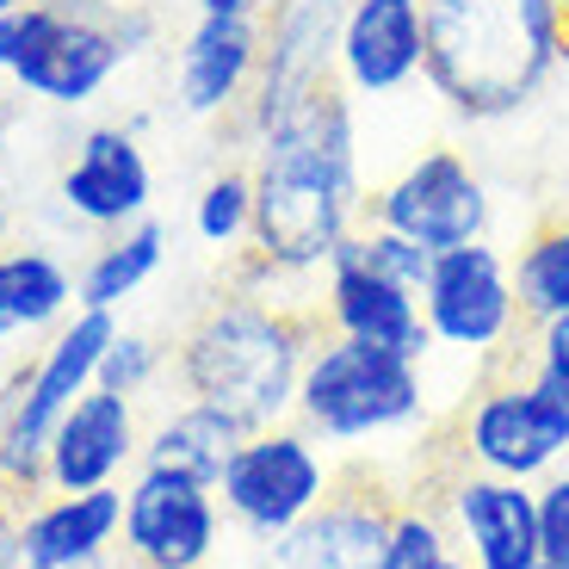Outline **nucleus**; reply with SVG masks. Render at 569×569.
I'll use <instances>...</instances> for the list:
<instances>
[{
    "label": "nucleus",
    "mask_w": 569,
    "mask_h": 569,
    "mask_svg": "<svg viewBox=\"0 0 569 569\" xmlns=\"http://www.w3.org/2000/svg\"><path fill=\"white\" fill-rule=\"evenodd\" d=\"M260 19H211L199 13L173 57V100L186 118H229L242 112L260 81Z\"/></svg>",
    "instance_id": "obj_19"
},
{
    "label": "nucleus",
    "mask_w": 569,
    "mask_h": 569,
    "mask_svg": "<svg viewBox=\"0 0 569 569\" xmlns=\"http://www.w3.org/2000/svg\"><path fill=\"white\" fill-rule=\"evenodd\" d=\"M118 545H124L130 569H204L223 545V501L211 483L137 465L124 489Z\"/></svg>",
    "instance_id": "obj_11"
},
{
    "label": "nucleus",
    "mask_w": 569,
    "mask_h": 569,
    "mask_svg": "<svg viewBox=\"0 0 569 569\" xmlns=\"http://www.w3.org/2000/svg\"><path fill=\"white\" fill-rule=\"evenodd\" d=\"M366 223H385L397 236H409V242L446 254V248L483 242L489 223H496V199H489L483 173L470 168V156L421 149L385 186L366 192Z\"/></svg>",
    "instance_id": "obj_9"
},
{
    "label": "nucleus",
    "mask_w": 569,
    "mask_h": 569,
    "mask_svg": "<svg viewBox=\"0 0 569 569\" xmlns=\"http://www.w3.org/2000/svg\"><path fill=\"white\" fill-rule=\"evenodd\" d=\"M192 236L204 248H248V236H254V173L217 168L192 199Z\"/></svg>",
    "instance_id": "obj_25"
},
{
    "label": "nucleus",
    "mask_w": 569,
    "mask_h": 569,
    "mask_svg": "<svg viewBox=\"0 0 569 569\" xmlns=\"http://www.w3.org/2000/svg\"><path fill=\"white\" fill-rule=\"evenodd\" d=\"M421 316L433 347L470 359V366H496L527 335V316L513 298V260L489 236L433 254V272L421 284Z\"/></svg>",
    "instance_id": "obj_8"
},
{
    "label": "nucleus",
    "mask_w": 569,
    "mask_h": 569,
    "mask_svg": "<svg viewBox=\"0 0 569 569\" xmlns=\"http://www.w3.org/2000/svg\"><path fill=\"white\" fill-rule=\"evenodd\" d=\"M242 130L254 142V236L242 291L272 298V284L322 272L335 248L366 223L353 93L341 81H322Z\"/></svg>",
    "instance_id": "obj_1"
},
{
    "label": "nucleus",
    "mask_w": 569,
    "mask_h": 569,
    "mask_svg": "<svg viewBox=\"0 0 569 569\" xmlns=\"http://www.w3.org/2000/svg\"><path fill=\"white\" fill-rule=\"evenodd\" d=\"M397 489L371 470H341L328 501L291 527L279 545H267V569H390V520Z\"/></svg>",
    "instance_id": "obj_12"
},
{
    "label": "nucleus",
    "mask_w": 569,
    "mask_h": 569,
    "mask_svg": "<svg viewBox=\"0 0 569 569\" xmlns=\"http://www.w3.org/2000/svg\"><path fill=\"white\" fill-rule=\"evenodd\" d=\"M81 310L74 267L50 248H0V341L19 335H57Z\"/></svg>",
    "instance_id": "obj_22"
},
{
    "label": "nucleus",
    "mask_w": 569,
    "mask_h": 569,
    "mask_svg": "<svg viewBox=\"0 0 569 569\" xmlns=\"http://www.w3.org/2000/svg\"><path fill=\"white\" fill-rule=\"evenodd\" d=\"M13 501H19V489L0 477V569H19V520H13Z\"/></svg>",
    "instance_id": "obj_32"
},
{
    "label": "nucleus",
    "mask_w": 569,
    "mask_h": 569,
    "mask_svg": "<svg viewBox=\"0 0 569 569\" xmlns=\"http://www.w3.org/2000/svg\"><path fill=\"white\" fill-rule=\"evenodd\" d=\"M13 7H19V0H0V13H13Z\"/></svg>",
    "instance_id": "obj_36"
},
{
    "label": "nucleus",
    "mask_w": 569,
    "mask_h": 569,
    "mask_svg": "<svg viewBox=\"0 0 569 569\" xmlns=\"http://www.w3.org/2000/svg\"><path fill=\"white\" fill-rule=\"evenodd\" d=\"M130 57H137V50H130L124 31H118V7H106V0H57V19L43 26L38 50H31L7 81H13L26 100L74 112V106L100 100Z\"/></svg>",
    "instance_id": "obj_10"
},
{
    "label": "nucleus",
    "mask_w": 569,
    "mask_h": 569,
    "mask_svg": "<svg viewBox=\"0 0 569 569\" xmlns=\"http://www.w3.org/2000/svg\"><path fill=\"white\" fill-rule=\"evenodd\" d=\"M248 440V427L236 415L211 409V402L180 397L168 415H161L149 433H142V470H173V477H192V483H211L223 477V465L236 458V446Z\"/></svg>",
    "instance_id": "obj_21"
},
{
    "label": "nucleus",
    "mask_w": 569,
    "mask_h": 569,
    "mask_svg": "<svg viewBox=\"0 0 569 569\" xmlns=\"http://www.w3.org/2000/svg\"><path fill=\"white\" fill-rule=\"evenodd\" d=\"M7 124H13V112H7V100H0V142H7Z\"/></svg>",
    "instance_id": "obj_35"
},
{
    "label": "nucleus",
    "mask_w": 569,
    "mask_h": 569,
    "mask_svg": "<svg viewBox=\"0 0 569 569\" xmlns=\"http://www.w3.org/2000/svg\"><path fill=\"white\" fill-rule=\"evenodd\" d=\"M57 199L74 223L87 229H130L149 217L156 204V168H149V149L137 142V130L124 124H93L74 137V156L62 161Z\"/></svg>",
    "instance_id": "obj_15"
},
{
    "label": "nucleus",
    "mask_w": 569,
    "mask_h": 569,
    "mask_svg": "<svg viewBox=\"0 0 569 569\" xmlns=\"http://www.w3.org/2000/svg\"><path fill=\"white\" fill-rule=\"evenodd\" d=\"M7 217H13V204H7V186H0V248H7Z\"/></svg>",
    "instance_id": "obj_34"
},
{
    "label": "nucleus",
    "mask_w": 569,
    "mask_h": 569,
    "mask_svg": "<svg viewBox=\"0 0 569 569\" xmlns=\"http://www.w3.org/2000/svg\"><path fill=\"white\" fill-rule=\"evenodd\" d=\"M557 13H563V19H569V0H557Z\"/></svg>",
    "instance_id": "obj_37"
},
{
    "label": "nucleus",
    "mask_w": 569,
    "mask_h": 569,
    "mask_svg": "<svg viewBox=\"0 0 569 569\" xmlns=\"http://www.w3.org/2000/svg\"><path fill=\"white\" fill-rule=\"evenodd\" d=\"M557 0H427V87L470 124L520 112L563 62Z\"/></svg>",
    "instance_id": "obj_3"
},
{
    "label": "nucleus",
    "mask_w": 569,
    "mask_h": 569,
    "mask_svg": "<svg viewBox=\"0 0 569 569\" xmlns=\"http://www.w3.org/2000/svg\"><path fill=\"white\" fill-rule=\"evenodd\" d=\"M161 260H168V229H161L156 217H142V223H130V229H112V236L87 254V267L74 272V298H81V310H112L118 316L142 284L161 272Z\"/></svg>",
    "instance_id": "obj_23"
},
{
    "label": "nucleus",
    "mask_w": 569,
    "mask_h": 569,
    "mask_svg": "<svg viewBox=\"0 0 569 569\" xmlns=\"http://www.w3.org/2000/svg\"><path fill=\"white\" fill-rule=\"evenodd\" d=\"M335 446H322L303 421H272V427H254L236 458L223 465L217 477V501L248 539L260 545H279L291 527H303L316 508L328 501L335 489Z\"/></svg>",
    "instance_id": "obj_7"
},
{
    "label": "nucleus",
    "mask_w": 569,
    "mask_h": 569,
    "mask_svg": "<svg viewBox=\"0 0 569 569\" xmlns=\"http://www.w3.org/2000/svg\"><path fill=\"white\" fill-rule=\"evenodd\" d=\"M440 513L470 569H539V483L452 465L440 477Z\"/></svg>",
    "instance_id": "obj_13"
},
{
    "label": "nucleus",
    "mask_w": 569,
    "mask_h": 569,
    "mask_svg": "<svg viewBox=\"0 0 569 569\" xmlns=\"http://www.w3.org/2000/svg\"><path fill=\"white\" fill-rule=\"evenodd\" d=\"M513 298L527 322L569 316V217L539 223L513 254Z\"/></svg>",
    "instance_id": "obj_24"
},
{
    "label": "nucleus",
    "mask_w": 569,
    "mask_h": 569,
    "mask_svg": "<svg viewBox=\"0 0 569 569\" xmlns=\"http://www.w3.org/2000/svg\"><path fill=\"white\" fill-rule=\"evenodd\" d=\"M341 19L347 0H272L267 19H260V81L242 106V124H260L267 112L291 106L298 93L322 81H341L335 74V43H341Z\"/></svg>",
    "instance_id": "obj_16"
},
{
    "label": "nucleus",
    "mask_w": 569,
    "mask_h": 569,
    "mask_svg": "<svg viewBox=\"0 0 569 569\" xmlns=\"http://www.w3.org/2000/svg\"><path fill=\"white\" fill-rule=\"evenodd\" d=\"M527 371L569 409V316L527 322Z\"/></svg>",
    "instance_id": "obj_29"
},
{
    "label": "nucleus",
    "mask_w": 569,
    "mask_h": 569,
    "mask_svg": "<svg viewBox=\"0 0 569 569\" xmlns=\"http://www.w3.org/2000/svg\"><path fill=\"white\" fill-rule=\"evenodd\" d=\"M124 532V489H81L50 496L19 513V569H87L106 563Z\"/></svg>",
    "instance_id": "obj_20"
},
{
    "label": "nucleus",
    "mask_w": 569,
    "mask_h": 569,
    "mask_svg": "<svg viewBox=\"0 0 569 569\" xmlns=\"http://www.w3.org/2000/svg\"><path fill=\"white\" fill-rule=\"evenodd\" d=\"M118 335L112 310H74L69 322L43 341V353L31 359V371L7 390L0 409V477L19 496H43V452L57 421L100 385V359Z\"/></svg>",
    "instance_id": "obj_5"
},
{
    "label": "nucleus",
    "mask_w": 569,
    "mask_h": 569,
    "mask_svg": "<svg viewBox=\"0 0 569 569\" xmlns=\"http://www.w3.org/2000/svg\"><path fill=\"white\" fill-rule=\"evenodd\" d=\"M427 397H433L427 390V359H402L322 328L310 359H303L291 421H303L322 446L366 452L378 440L415 433L427 421Z\"/></svg>",
    "instance_id": "obj_4"
},
{
    "label": "nucleus",
    "mask_w": 569,
    "mask_h": 569,
    "mask_svg": "<svg viewBox=\"0 0 569 569\" xmlns=\"http://www.w3.org/2000/svg\"><path fill=\"white\" fill-rule=\"evenodd\" d=\"M50 19H57V0H19L13 13H0V74H13L38 50Z\"/></svg>",
    "instance_id": "obj_31"
},
{
    "label": "nucleus",
    "mask_w": 569,
    "mask_h": 569,
    "mask_svg": "<svg viewBox=\"0 0 569 569\" xmlns=\"http://www.w3.org/2000/svg\"><path fill=\"white\" fill-rule=\"evenodd\" d=\"M156 371H161V347L149 335H137V328H118L100 359V385L118 390V397H142V390L156 385Z\"/></svg>",
    "instance_id": "obj_28"
},
{
    "label": "nucleus",
    "mask_w": 569,
    "mask_h": 569,
    "mask_svg": "<svg viewBox=\"0 0 569 569\" xmlns=\"http://www.w3.org/2000/svg\"><path fill=\"white\" fill-rule=\"evenodd\" d=\"M322 328L328 335H347V341H366V347H385V353L402 359H427L433 353V335H427V316H421V291L371 272L353 248H335V260L322 267Z\"/></svg>",
    "instance_id": "obj_17"
},
{
    "label": "nucleus",
    "mask_w": 569,
    "mask_h": 569,
    "mask_svg": "<svg viewBox=\"0 0 569 569\" xmlns=\"http://www.w3.org/2000/svg\"><path fill=\"white\" fill-rule=\"evenodd\" d=\"M142 458V421L137 397L93 385L50 433L43 452V489L50 496H81V489H118L130 465Z\"/></svg>",
    "instance_id": "obj_18"
},
{
    "label": "nucleus",
    "mask_w": 569,
    "mask_h": 569,
    "mask_svg": "<svg viewBox=\"0 0 569 569\" xmlns=\"http://www.w3.org/2000/svg\"><path fill=\"white\" fill-rule=\"evenodd\" d=\"M316 335H322V310L316 303L236 291V298L211 303L180 335L173 385H180V397L236 415L248 433L272 421H291L298 378H303V359H310Z\"/></svg>",
    "instance_id": "obj_2"
},
{
    "label": "nucleus",
    "mask_w": 569,
    "mask_h": 569,
    "mask_svg": "<svg viewBox=\"0 0 569 569\" xmlns=\"http://www.w3.org/2000/svg\"><path fill=\"white\" fill-rule=\"evenodd\" d=\"M335 74L353 100H397L427 81V0H347Z\"/></svg>",
    "instance_id": "obj_14"
},
{
    "label": "nucleus",
    "mask_w": 569,
    "mask_h": 569,
    "mask_svg": "<svg viewBox=\"0 0 569 569\" xmlns=\"http://www.w3.org/2000/svg\"><path fill=\"white\" fill-rule=\"evenodd\" d=\"M87 569H106V563H87Z\"/></svg>",
    "instance_id": "obj_38"
},
{
    "label": "nucleus",
    "mask_w": 569,
    "mask_h": 569,
    "mask_svg": "<svg viewBox=\"0 0 569 569\" xmlns=\"http://www.w3.org/2000/svg\"><path fill=\"white\" fill-rule=\"evenodd\" d=\"M341 248H353L371 272H385V279L409 284V291H421L427 272H433V248L409 242V236H397V229H385V223H359Z\"/></svg>",
    "instance_id": "obj_27"
},
{
    "label": "nucleus",
    "mask_w": 569,
    "mask_h": 569,
    "mask_svg": "<svg viewBox=\"0 0 569 569\" xmlns=\"http://www.w3.org/2000/svg\"><path fill=\"white\" fill-rule=\"evenodd\" d=\"M272 0H199V13L211 19H267Z\"/></svg>",
    "instance_id": "obj_33"
},
{
    "label": "nucleus",
    "mask_w": 569,
    "mask_h": 569,
    "mask_svg": "<svg viewBox=\"0 0 569 569\" xmlns=\"http://www.w3.org/2000/svg\"><path fill=\"white\" fill-rule=\"evenodd\" d=\"M539 557L569 569V470H551L539 483Z\"/></svg>",
    "instance_id": "obj_30"
},
{
    "label": "nucleus",
    "mask_w": 569,
    "mask_h": 569,
    "mask_svg": "<svg viewBox=\"0 0 569 569\" xmlns=\"http://www.w3.org/2000/svg\"><path fill=\"white\" fill-rule=\"evenodd\" d=\"M452 458L489 477L545 483L569 458V409L520 366H489L452 427Z\"/></svg>",
    "instance_id": "obj_6"
},
{
    "label": "nucleus",
    "mask_w": 569,
    "mask_h": 569,
    "mask_svg": "<svg viewBox=\"0 0 569 569\" xmlns=\"http://www.w3.org/2000/svg\"><path fill=\"white\" fill-rule=\"evenodd\" d=\"M458 563V545L452 527L433 496H402L397 501V520H390V569H452Z\"/></svg>",
    "instance_id": "obj_26"
}]
</instances>
